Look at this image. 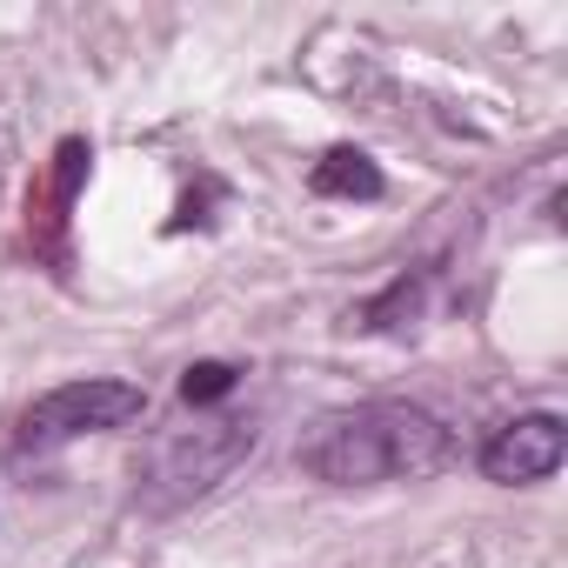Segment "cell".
<instances>
[{"label": "cell", "mask_w": 568, "mask_h": 568, "mask_svg": "<svg viewBox=\"0 0 568 568\" xmlns=\"http://www.w3.org/2000/svg\"><path fill=\"white\" fill-rule=\"evenodd\" d=\"M561 455H568L561 415L535 408V415H515V422H501V428L481 442V475H488V481H508V488H521V481H548V475L561 468Z\"/></svg>", "instance_id": "cell-5"}, {"label": "cell", "mask_w": 568, "mask_h": 568, "mask_svg": "<svg viewBox=\"0 0 568 568\" xmlns=\"http://www.w3.org/2000/svg\"><path fill=\"white\" fill-rule=\"evenodd\" d=\"M308 187L322 201H375L382 194V168L362 154V148H328L315 168H308Z\"/></svg>", "instance_id": "cell-6"}, {"label": "cell", "mask_w": 568, "mask_h": 568, "mask_svg": "<svg viewBox=\"0 0 568 568\" xmlns=\"http://www.w3.org/2000/svg\"><path fill=\"white\" fill-rule=\"evenodd\" d=\"M88 168H94V148L81 134H68L28 187V247L48 267H68V221H74V201L88 187Z\"/></svg>", "instance_id": "cell-4"}, {"label": "cell", "mask_w": 568, "mask_h": 568, "mask_svg": "<svg viewBox=\"0 0 568 568\" xmlns=\"http://www.w3.org/2000/svg\"><path fill=\"white\" fill-rule=\"evenodd\" d=\"M148 415V388L141 382H68L54 395H41L28 415H21V435H14V455H54L81 435H108V428H128Z\"/></svg>", "instance_id": "cell-3"}, {"label": "cell", "mask_w": 568, "mask_h": 568, "mask_svg": "<svg viewBox=\"0 0 568 568\" xmlns=\"http://www.w3.org/2000/svg\"><path fill=\"white\" fill-rule=\"evenodd\" d=\"M455 442L448 428L415 408V402H362V408H335L322 415L295 462L302 475L328 481V488H375V481H422L435 468H448Z\"/></svg>", "instance_id": "cell-1"}, {"label": "cell", "mask_w": 568, "mask_h": 568, "mask_svg": "<svg viewBox=\"0 0 568 568\" xmlns=\"http://www.w3.org/2000/svg\"><path fill=\"white\" fill-rule=\"evenodd\" d=\"M247 448H254V422H241V415H214V422H201V428L161 435V442L141 455V468H134V501L154 508V515H168V508H181V501L221 488V481L247 462Z\"/></svg>", "instance_id": "cell-2"}, {"label": "cell", "mask_w": 568, "mask_h": 568, "mask_svg": "<svg viewBox=\"0 0 568 568\" xmlns=\"http://www.w3.org/2000/svg\"><path fill=\"white\" fill-rule=\"evenodd\" d=\"M241 388V368L234 362H194L187 375H181V402L187 408H214V402H227Z\"/></svg>", "instance_id": "cell-7"}]
</instances>
